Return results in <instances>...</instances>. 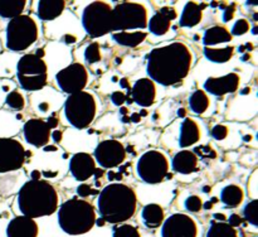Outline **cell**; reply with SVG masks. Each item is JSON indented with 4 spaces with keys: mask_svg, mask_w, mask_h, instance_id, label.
Here are the masks:
<instances>
[{
    "mask_svg": "<svg viewBox=\"0 0 258 237\" xmlns=\"http://www.w3.org/2000/svg\"><path fill=\"white\" fill-rule=\"evenodd\" d=\"M82 24L91 38H98L113 32L112 8L103 2H93L83 10Z\"/></svg>",
    "mask_w": 258,
    "mask_h": 237,
    "instance_id": "52a82bcc",
    "label": "cell"
},
{
    "mask_svg": "<svg viewBox=\"0 0 258 237\" xmlns=\"http://www.w3.org/2000/svg\"><path fill=\"white\" fill-rule=\"evenodd\" d=\"M113 32L148 27V10L139 3H120L112 9Z\"/></svg>",
    "mask_w": 258,
    "mask_h": 237,
    "instance_id": "ba28073f",
    "label": "cell"
},
{
    "mask_svg": "<svg viewBox=\"0 0 258 237\" xmlns=\"http://www.w3.org/2000/svg\"><path fill=\"white\" fill-rule=\"evenodd\" d=\"M122 121L123 123H130V117H126V116H123Z\"/></svg>",
    "mask_w": 258,
    "mask_h": 237,
    "instance_id": "91938a15",
    "label": "cell"
},
{
    "mask_svg": "<svg viewBox=\"0 0 258 237\" xmlns=\"http://www.w3.org/2000/svg\"><path fill=\"white\" fill-rule=\"evenodd\" d=\"M214 218H216V219H219L218 222H226V217H224L223 214H221V213L214 214Z\"/></svg>",
    "mask_w": 258,
    "mask_h": 237,
    "instance_id": "f907efd6",
    "label": "cell"
},
{
    "mask_svg": "<svg viewBox=\"0 0 258 237\" xmlns=\"http://www.w3.org/2000/svg\"><path fill=\"white\" fill-rule=\"evenodd\" d=\"M96 98L86 91L72 93L64 102V115L68 123L76 129H86L96 116Z\"/></svg>",
    "mask_w": 258,
    "mask_h": 237,
    "instance_id": "5b68a950",
    "label": "cell"
},
{
    "mask_svg": "<svg viewBox=\"0 0 258 237\" xmlns=\"http://www.w3.org/2000/svg\"><path fill=\"white\" fill-rule=\"evenodd\" d=\"M38 39L37 23L29 15H19L7 27V48L13 52L28 49Z\"/></svg>",
    "mask_w": 258,
    "mask_h": 237,
    "instance_id": "8992f818",
    "label": "cell"
},
{
    "mask_svg": "<svg viewBox=\"0 0 258 237\" xmlns=\"http://www.w3.org/2000/svg\"><path fill=\"white\" fill-rule=\"evenodd\" d=\"M130 93L134 102L141 107H149L153 105L156 97L155 83L150 78H141L134 85Z\"/></svg>",
    "mask_w": 258,
    "mask_h": 237,
    "instance_id": "ac0fdd59",
    "label": "cell"
},
{
    "mask_svg": "<svg viewBox=\"0 0 258 237\" xmlns=\"http://www.w3.org/2000/svg\"><path fill=\"white\" fill-rule=\"evenodd\" d=\"M18 207L23 216L32 219L50 216L57 211L58 193L47 181L32 179L20 188L18 193Z\"/></svg>",
    "mask_w": 258,
    "mask_h": 237,
    "instance_id": "3957f363",
    "label": "cell"
},
{
    "mask_svg": "<svg viewBox=\"0 0 258 237\" xmlns=\"http://www.w3.org/2000/svg\"><path fill=\"white\" fill-rule=\"evenodd\" d=\"M138 174L145 183L158 184L166 178L169 171L168 158L161 151L149 150L139 159Z\"/></svg>",
    "mask_w": 258,
    "mask_h": 237,
    "instance_id": "9c48e42d",
    "label": "cell"
},
{
    "mask_svg": "<svg viewBox=\"0 0 258 237\" xmlns=\"http://www.w3.org/2000/svg\"><path fill=\"white\" fill-rule=\"evenodd\" d=\"M189 106L196 113H203L209 106V98L204 91L198 90L189 98Z\"/></svg>",
    "mask_w": 258,
    "mask_h": 237,
    "instance_id": "1f68e13d",
    "label": "cell"
},
{
    "mask_svg": "<svg viewBox=\"0 0 258 237\" xmlns=\"http://www.w3.org/2000/svg\"><path fill=\"white\" fill-rule=\"evenodd\" d=\"M60 139H62V133L60 131H53V140L55 143H59Z\"/></svg>",
    "mask_w": 258,
    "mask_h": 237,
    "instance_id": "c3c4849f",
    "label": "cell"
},
{
    "mask_svg": "<svg viewBox=\"0 0 258 237\" xmlns=\"http://www.w3.org/2000/svg\"><path fill=\"white\" fill-rule=\"evenodd\" d=\"M19 85L25 91H38L42 90L48 81V75L40 76V77H33V78H25V77H18Z\"/></svg>",
    "mask_w": 258,
    "mask_h": 237,
    "instance_id": "d6a6232c",
    "label": "cell"
},
{
    "mask_svg": "<svg viewBox=\"0 0 258 237\" xmlns=\"http://www.w3.org/2000/svg\"><path fill=\"white\" fill-rule=\"evenodd\" d=\"M126 158V149L117 140H103L95 149V159L102 168L110 169L120 165Z\"/></svg>",
    "mask_w": 258,
    "mask_h": 237,
    "instance_id": "7c38bea8",
    "label": "cell"
},
{
    "mask_svg": "<svg viewBox=\"0 0 258 237\" xmlns=\"http://www.w3.org/2000/svg\"><path fill=\"white\" fill-rule=\"evenodd\" d=\"M231 39L232 34L231 32H228L227 28L222 27V25H214V27L206 30L203 37V43L206 44V47H209V45L231 42Z\"/></svg>",
    "mask_w": 258,
    "mask_h": 237,
    "instance_id": "cb8c5ba5",
    "label": "cell"
},
{
    "mask_svg": "<svg viewBox=\"0 0 258 237\" xmlns=\"http://www.w3.org/2000/svg\"><path fill=\"white\" fill-rule=\"evenodd\" d=\"M242 218L241 217L238 216V214H236V213H233V214H231V217H229L228 218V224L231 227H239L242 224Z\"/></svg>",
    "mask_w": 258,
    "mask_h": 237,
    "instance_id": "bcb514c9",
    "label": "cell"
},
{
    "mask_svg": "<svg viewBox=\"0 0 258 237\" xmlns=\"http://www.w3.org/2000/svg\"><path fill=\"white\" fill-rule=\"evenodd\" d=\"M121 86H122L123 88H128V87H130V85H128L127 78H122V80H121Z\"/></svg>",
    "mask_w": 258,
    "mask_h": 237,
    "instance_id": "816d5d0a",
    "label": "cell"
},
{
    "mask_svg": "<svg viewBox=\"0 0 258 237\" xmlns=\"http://www.w3.org/2000/svg\"><path fill=\"white\" fill-rule=\"evenodd\" d=\"M207 237H238L236 228L229 226L227 222H212Z\"/></svg>",
    "mask_w": 258,
    "mask_h": 237,
    "instance_id": "f546056e",
    "label": "cell"
},
{
    "mask_svg": "<svg viewBox=\"0 0 258 237\" xmlns=\"http://www.w3.org/2000/svg\"><path fill=\"white\" fill-rule=\"evenodd\" d=\"M243 216L254 227L258 226V201H251L243 209Z\"/></svg>",
    "mask_w": 258,
    "mask_h": 237,
    "instance_id": "e575fe53",
    "label": "cell"
},
{
    "mask_svg": "<svg viewBox=\"0 0 258 237\" xmlns=\"http://www.w3.org/2000/svg\"><path fill=\"white\" fill-rule=\"evenodd\" d=\"M221 199L227 207H229V208L238 207L239 204L242 203V201H243V191H242V188H239L238 186H234V184L227 186L226 188L222 191Z\"/></svg>",
    "mask_w": 258,
    "mask_h": 237,
    "instance_id": "83f0119b",
    "label": "cell"
},
{
    "mask_svg": "<svg viewBox=\"0 0 258 237\" xmlns=\"http://www.w3.org/2000/svg\"><path fill=\"white\" fill-rule=\"evenodd\" d=\"M239 76L237 73H228L222 77H209L204 82V90L214 96H223L233 93L239 87Z\"/></svg>",
    "mask_w": 258,
    "mask_h": 237,
    "instance_id": "9a60e30c",
    "label": "cell"
},
{
    "mask_svg": "<svg viewBox=\"0 0 258 237\" xmlns=\"http://www.w3.org/2000/svg\"><path fill=\"white\" fill-rule=\"evenodd\" d=\"M178 115L179 116H181V117H183V116H185V110H184V108H180V110L178 111Z\"/></svg>",
    "mask_w": 258,
    "mask_h": 237,
    "instance_id": "11a10c76",
    "label": "cell"
},
{
    "mask_svg": "<svg viewBox=\"0 0 258 237\" xmlns=\"http://www.w3.org/2000/svg\"><path fill=\"white\" fill-rule=\"evenodd\" d=\"M24 138L27 143L35 148H42L49 143L50 129L48 128L47 123L40 118H30L24 124L23 128Z\"/></svg>",
    "mask_w": 258,
    "mask_h": 237,
    "instance_id": "5bb4252c",
    "label": "cell"
},
{
    "mask_svg": "<svg viewBox=\"0 0 258 237\" xmlns=\"http://www.w3.org/2000/svg\"><path fill=\"white\" fill-rule=\"evenodd\" d=\"M198 228L191 217L184 213H175L163 223L161 237H197Z\"/></svg>",
    "mask_w": 258,
    "mask_h": 237,
    "instance_id": "4fadbf2b",
    "label": "cell"
},
{
    "mask_svg": "<svg viewBox=\"0 0 258 237\" xmlns=\"http://www.w3.org/2000/svg\"><path fill=\"white\" fill-rule=\"evenodd\" d=\"M85 58L88 63L100 62L101 60V50L98 43H91L85 52Z\"/></svg>",
    "mask_w": 258,
    "mask_h": 237,
    "instance_id": "8d00e7d4",
    "label": "cell"
},
{
    "mask_svg": "<svg viewBox=\"0 0 258 237\" xmlns=\"http://www.w3.org/2000/svg\"><path fill=\"white\" fill-rule=\"evenodd\" d=\"M120 112H121V115H123V116H125V115H126V113H127V112H128V111H127V108L122 107V108H121V110H120Z\"/></svg>",
    "mask_w": 258,
    "mask_h": 237,
    "instance_id": "6f0895ef",
    "label": "cell"
},
{
    "mask_svg": "<svg viewBox=\"0 0 258 237\" xmlns=\"http://www.w3.org/2000/svg\"><path fill=\"white\" fill-rule=\"evenodd\" d=\"M64 7L66 3L63 0H42L38 3V18L44 22H49L59 17L64 10Z\"/></svg>",
    "mask_w": 258,
    "mask_h": 237,
    "instance_id": "44dd1931",
    "label": "cell"
},
{
    "mask_svg": "<svg viewBox=\"0 0 258 237\" xmlns=\"http://www.w3.org/2000/svg\"><path fill=\"white\" fill-rule=\"evenodd\" d=\"M173 169L176 173L189 174L198 169V158L190 150H181L174 156Z\"/></svg>",
    "mask_w": 258,
    "mask_h": 237,
    "instance_id": "ffe728a7",
    "label": "cell"
},
{
    "mask_svg": "<svg viewBox=\"0 0 258 237\" xmlns=\"http://www.w3.org/2000/svg\"><path fill=\"white\" fill-rule=\"evenodd\" d=\"M141 115H143V116H145V115H146V111H145V110H143V111H141Z\"/></svg>",
    "mask_w": 258,
    "mask_h": 237,
    "instance_id": "6125c7cd",
    "label": "cell"
},
{
    "mask_svg": "<svg viewBox=\"0 0 258 237\" xmlns=\"http://www.w3.org/2000/svg\"><path fill=\"white\" fill-rule=\"evenodd\" d=\"M40 178V174H39V171H33V174H32V179H39Z\"/></svg>",
    "mask_w": 258,
    "mask_h": 237,
    "instance_id": "db71d44e",
    "label": "cell"
},
{
    "mask_svg": "<svg viewBox=\"0 0 258 237\" xmlns=\"http://www.w3.org/2000/svg\"><path fill=\"white\" fill-rule=\"evenodd\" d=\"M234 48L233 47H226V48H204V54L208 58L211 62L214 63H224L228 62L232 57H233Z\"/></svg>",
    "mask_w": 258,
    "mask_h": 237,
    "instance_id": "f1b7e54d",
    "label": "cell"
},
{
    "mask_svg": "<svg viewBox=\"0 0 258 237\" xmlns=\"http://www.w3.org/2000/svg\"><path fill=\"white\" fill-rule=\"evenodd\" d=\"M234 10H236V4H231L226 10H224V14H223L224 22H229V20L233 18Z\"/></svg>",
    "mask_w": 258,
    "mask_h": 237,
    "instance_id": "f6af8a7d",
    "label": "cell"
},
{
    "mask_svg": "<svg viewBox=\"0 0 258 237\" xmlns=\"http://www.w3.org/2000/svg\"><path fill=\"white\" fill-rule=\"evenodd\" d=\"M185 207L190 212H199L203 207V203H202V199L198 196H190L185 201Z\"/></svg>",
    "mask_w": 258,
    "mask_h": 237,
    "instance_id": "74e56055",
    "label": "cell"
},
{
    "mask_svg": "<svg viewBox=\"0 0 258 237\" xmlns=\"http://www.w3.org/2000/svg\"><path fill=\"white\" fill-rule=\"evenodd\" d=\"M5 103L12 110H22L25 105V101L24 97L18 91H12L7 96V98H5Z\"/></svg>",
    "mask_w": 258,
    "mask_h": 237,
    "instance_id": "d590c367",
    "label": "cell"
},
{
    "mask_svg": "<svg viewBox=\"0 0 258 237\" xmlns=\"http://www.w3.org/2000/svg\"><path fill=\"white\" fill-rule=\"evenodd\" d=\"M70 169L75 179L80 182H85L88 178H91L95 173L96 161L90 154L77 153L71 159Z\"/></svg>",
    "mask_w": 258,
    "mask_h": 237,
    "instance_id": "e0dca14e",
    "label": "cell"
},
{
    "mask_svg": "<svg viewBox=\"0 0 258 237\" xmlns=\"http://www.w3.org/2000/svg\"><path fill=\"white\" fill-rule=\"evenodd\" d=\"M25 161V150L15 139L0 138V173L18 170Z\"/></svg>",
    "mask_w": 258,
    "mask_h": 237,
    "instance_id": "8fae6325",
    "label": "cell"
},
{
    "mask_svg": "<svg viewBox=\"0 0 258 237\" xmlns=\"http://www.w3.org/2000/svg\"><path fill=\"white\" fill-rule=\"evenodd\" d=\"M45 123H47L48 128L52 129V128H55V126H57L58 120H57V118H54V117H49L47 121H45Z\"/></svg>",
    "mask_w": 258,
    "mask_h": 237,
    "instance_id": "7dc6e473",
    "label": "cell"
},
{
    "mask_svg": "<svg viewBox=\"0 0 258 237\" xmlns=\"http://www.w3.org/2000/svg\"><path fill=\"white\" fill-rule=\"evenodd\" d=\"M146 37V32H117L112 35L113 40L123 47H138L145 40Z\"/></svg>",
    "mask_w": 258,
    "mask_h": 237,
    "instance_id": "484cf974",
    "label": "cell"
},
{
    "mask_svg": "<svg viewBox=\"0 0 258 237\" xmlns=\"http://www.w3.org/2000/svg\"><path fill=\"white\" fill-rule=\"evenodd\" d=\"M58 223L71 236L87 233L96 223L95 208L85 199H70L59 207Z\"/></svg>",
    "mask_w": 258,
    "mask_h": 237,
    "instance_id": "277c9868",
    "label": "cell"
},
{
    "mask_svg": "<svg viewBox=\"0 0 258 237\" xmlns=\"http://www.w3.org/2000/svg\"><path fill=\"white\" fill-rule=\"evenodd\" d=\"M204 208H206V209H211L212 208V202H207V203L204 204Z\"/></svg>",
    "mask_w": 258,
    "mask_h": 237,
    "instance_id": "9f6ffc18",
    "label": "cell"
},
{
    "mask_svg": "<svg viewBox=\"0 0 258 237\" xmlns=\"http://www.w3.org/2000/svg\"><path fill=\"white\" fill-rule=\"evenodd\" d=\"M211 191V188H209V187H206V188H204V192H209Z\"/></svg>",
    "mask_w": 258,
    "mask_h": 237,
    "instance_id": "94428289",
    "label": "cell"
},
{
    "mask_svg": "<svg viewBox=\"0 0 258 237\" xmlns=\"http://www.w3.org/2000/svg\"><path fill=\"white\" fill-rule=\"evenodd\" d=\"M130 121L131 123H139L140 121V115L139 113H133L130 117Z\"/></svg>",
    "mask_w": 258,
    "mask_h": 237,
    "instance_id": "681fc988",
    "label": "cell"
},
{
    "mask_svg": "<svg viewBox=\"0 0 258 237\" xmlns=\"http://www.w3.org/2000/svg\"><path fill=\"white\" fill-rule=\"evenodd\" d=\"M206 8V4H197L194 2H189L188 4L184 7L183 14H181L180 18V27H186L191 28L194 25L199 24L203 18V9Z\"/></svg>",
    "mask_w": 258,
    "mask_h": 237,
    "instance_id": "603a6c76",
    "label": "cell"
},
{
    "mask_svg": "<svg viewBox=\"0 0 258 237\" xmlns=\"http://www.w3.org/2000/svg\"><path fill=\"white\" fill-rule=\"evenodd\" d=\"M96 193H98V192L91 189V187L87 186V184H81V186L77 188V194L80 197H82V198H86V197L91 196V194H96Z\"/></svg>",
    "mask_w": 258,
    "mask_h": 237,
    "instance_id": "b9f144b4",
    "label": "cell"
},
{
    "mask_svg": "<svg viewBox=\"0 0 258 237\" xmlns=\"http://www.w3.org/2000/svg\"><path fill=\"white\" fill-rule=\"evenodd\" d=\"M196 153L198 154V155L204 156V158H216L217 156L216 151L212 150L209 146H198V148L196 149Z\"/></svg>",
    "mask_w": 258,
    "mask_h": 237,
    "instance_id": "60d3db41",
    "label": "cell"
},
{
    "mask_svg": "<svg viewBox=\"0 0 258 237\" xmlns=\"http://www.w3.org/2000/svg\"><path fill=\"white\" fill-rule=\"evenodd\" d=\"M17 75L18 77L25 78L45 76L47 75V65L40 57L29 53V54L23 55L18 62Z\"/></svg>",
    "mask_w": 258,
    "mask_h": 237,
    "instance_id": "2e32d148",
    "label": "cell"
},
{
    "mask_svg": "<svg viewBox=\"0 0 258 237\" xmlns=\"http://www.w3.org/2000/svg\"><path fill=\"white\" fill-rule=\"evenodd\" d=\"M97 204L103 221L108 223H121L134 216L138 206V198L131 187L112 183L100 192Z\"/></svg>",
    "mask_w": 258,
    "mask_h": 237,
    "instance_id": "7a4b0ae2",
    "label": "cell"
},
{
    "mask_svg": "<svg viewBox=\"0 0 258 237\" xmlns=\"http://www.w3.org/2000/svg\"><path fill=\"white\" fill-rule=\"evenodd\" d=\"M25 7V0H0V17L12 20L22 15Z\"/></svg>",
    "mask_w": 258,
    "mask_h": 237,
    "instance_id": "4316f807",
    "label": "cell"
},
{
    "mask_svg": "<svg viewBox=\"0 0 258 237\" xmlns=\"http://www.w3.org/2000/svg\"><path fill=\"white\" fill-rule=\"evenodd\" d=\"M64 40H66V43H73V42H76L75 37H71V35H67V37H64Z\"/></svg>",
    "mask_w": 258,
    "mask_h": 237,
    "instance_id": "f5cc1de1",
    "label": "cell"
},
{
    "mask_svg": "<svg viewBox=\"0 0 258 237\" xmlns=\"http://www.w3.org/2000/svg\"><path fill=\"white\" fill-rule=\"evenodd\" d=\"M193 65V54L188 45L174 42L155 48L148 55V75L154 83L173 86L188 76Z\"/></svg>",
    "mask_w": 258,
    "mask_h": 237,
    "instance_id": "6da1fadb",
    "label": "cell"
},
{
    "mask_svg": "<svg viewBox=\"0 0 258 237\" xmlns=\"http://www.w3.org/2000/svg\"><path fill=\"white\" fill-rule=\"evenodd\" d=\"M201 138V130L199 126L193 118H185L181 124L180 129V138H179V145L181 148H188L193 145Z\"/></svg>",
    "mask_w": 258,
    "mask_h": 237,
    "instance_id": "7402d4cb",
    "label": "cell"
},
{
    "mask_svg": "<svg viewBox=\"0 0 258 237\" xmlns=\"http://www.w3.org/2000/svg\"><path fill=\"white\" fill-rule=\"evenodd\" d=\"M112 237H140V232L133 224H120L113 227Z\"/></svg>",
    "mask_w": 258,
    "mask_h": 237,
    "instance_id": "836d02e7",
    "label": "cell"
},
{
    "mask_svg": "<svg viewBox=\"0 0 258 237\" xmlns=\"http://www.w3.org/2000/svg\"><path fill=\"white\" fill-rule=\"evenodd\" d=\"M103 223H105V221H103L102 218H100V219H98V221H97L98 226H103Z\"/></svg>",
    "mask_w": 258,
    "mask_h": 237,
    "instance_id": "680465c9",
    "label": "cell"
},
{
    "mask_svg": "<svg viewBox=\"0 0 258 237\" xmlns=\"http://www.w3.org/2000/svg\"><path fill=\"white\" fill-rule=\"evenodd\" d=\"M228 135V129L224 125H216L212 129V136L217 140H223Z\"/></svg>",
    "mask_w": 258,
    "mask_h": 237,
    "instance_id": "ab89813d",
    "label": "cell"
},
{
    "mask_svg": "<svg viewBox=\"0 0 258 237\" xmlns=\"http://www.w3.org/2000/svg\"><path fill=\"white\" fill-rule=\"evenodd\" d=\"M55 81L63 92L70 95L81 92L88 83L87 70L81 63H72L55 75Z\"/></svg>",
    "mask_w": 258,
    "mask_h": 237,
    "instance_id": "30bf717a",
    "label": "cell"
},
{
    "mask_svg": "<svg viewBox=\"0 0 258 237\" xmlns=\"http://www.w3.org/2000/svg\"><path fill=\"white\" fill-rule=\"evenodd\" d=\"M38 224L34 219L25 216H17L7 227V237H37Z\"/></svg>",
    "mask_w": 258,
    "mask_h": 237,
    "instance_id": "d6986e66",
    "label": "cell"
},
{
    "mask_svg": "<svg viewBox=\"0 0 258 237\" xmlns=\"http://www.w3.org/2000/svg\"><path fill=\"white\" fill-rule=\"evenodd\" d=\"M126 98H127L126 95L123 92H121V91H116V92H113L112 95H111V100H112V102L117 106L123 105V103L126 102Z\"/></svg>",
    "mask_w": 258,
    "mask_h": 237,
    "instance_id": "7bdbcfd3",
    "label": "cell"
},
{
    "mask_svg": "<svg viewBox=\"0 0 258 237\" xmlns=\"http://www.w3.org/2000/svg\"><path fill=\"white\" fill-rule=\"evenodd\" d=\"M171 22L160 13H156L150 20H149V30L155 35H164L170 29Z\"/></svg>",
    "mask_w": 258,
    "mask_h": 237,
    "instance_id": "4dcf8cb0",
    "label": "cell"
},
{
    "mask_svg": "<svg viewBox=\"0 0 258 237\" xmlns=\"http://www.w3.org/2000/svg\"><path fill=\"white\" fill-rule=\"evenodd\" d=\"M141 214L149 228H158L164 222V209L156 203H150L144 207Z\"/></svg>",
    "mask_w": 258,
    "mask_h": 237,
    "instance_id": "d4e9b609",
    "label": "cell"
},
{
    "mask_svg": "<svg viewBox=\"0 0 258 237\" xmlns=\"http://www.w3.org/2000/svg\"><path fill=\"white\" fill-rule=\"evenodd\" d=\"M160 14H163L164 17H166L168 18L169 20H174L176 18V12H175V9H174V8H170V7H164V8H161L160 9Z\"/></svg>",
    "mask_w": 258,
    "mask_h": 237,
    "instance_id": "ee69618b",
    "label": "cell"
},
{
    "mask_svg": "<svg viewBox=\"0 0 258 237\" xmlns=\"http://www.w3.org/2000/svg\"><path fill=\"white\" fill-rule=\"evenodd\" d=\"M249 29V23L246 19H238L236 22V24L233 25V29H232L231 34L233 35H242L244 33L248 32Z\"/></svg>",
    "mask_w": 258,
    "mask_h": 237,
    "instance_id": "f35d334b",
    "label": "cell"
}]
</instances>
